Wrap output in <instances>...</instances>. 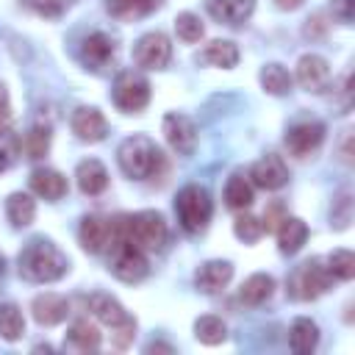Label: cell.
Masks as SVG:
<instances>
[{"label":"cell","mask_w":355,"mask_h":355,"mask_svg":"<svg viewBox=\"0 0 355 355\" xmlns=\"http://www.w3.org/2000/svg\"><path fill=\"white\" fill-rule=\"evenodd\" d=\"M19 275L31 283H53L67 275L69 261L50 239H31L19 252Z\"/></svg>","instance_id":"6da1fadb"},{"label":"cell","mask_w":355,"mask_h":355,"mask_svg":"<svg viewBox=\"0 0 355 355\" xmlns=\"http://www.w3.org/2000/svg\"><path fill=\"white\" fill-rule=\"evenodd\" d=\"M116 161H119V169L133 178V180H144V178H153L161 166H164V153L158 150V144L144 136V133H133L128 136L119 150H116Z\"/></svg>","instance_id":"7a4b0ae2"},{"label":"cell","mask_w":355,"mask_h":355,"mask_svg":"<svg viewBox=\"0 0 355 355\" xmlns=\"http://www.w3.org/2000/svg\"><path fill=\"white\" fill-rule=\"evenodd\" d=\"M89 311L97 322H103L108 330H111V344L116 349H125L130 341H133V333H136V319L111 297V294H92L89 297Z\"/></svg>","instance_id":"3957f363"},{"label":"cell","mask_w":355,"mask_h":355,"mask_svg":"<svg viewBox=\"0 0 355 355\" xmlns=\"http://www.w3.org/2000/svg\"><path fill=\"white\" fill-rule=\"evenodd\" d=\"M122 239L139 247L141 252H158L166 244V222L158 211H139L125 216Z\"/></svg>","instance_id":"277c9868"},{"label":"cell","mask_w":355,"mask_h":355,"mask_svg":"<svg viewBox=\"0 0 355 355\" xmlns=\"http://www.w3.org/2000/svg\"><path fill=\"white\" fill-rule=\"evenodd\" d=\"M175 211H178V222L186 233H202L208 227V219L214 211L208 189L197 186V183L183 186L175 197Z\"/></svg>","instance_id":"5b68a950"},{"label":"cell","mask_w":355,"mask_h":355,"mask_svg":"<svg viewBox=\"0 0 355 355\" xmlns=\"http://www.w3.org/2000/svg\"><path fill=\"white\" fill-rule=\"evenodd\" d=\"M330 283H333V275L327 272L324 261L311 258L294 269L288 288H291V297H297V300H316L330 288Z\"/></svg>","instance_id":"8992f818"},{"label":"cell","mask_w":355,"mask_h":355,"mask_svg":"<svg viewBox=\"0 0 355 355\" xmlns=\"http://www.w3.org/2000/svg\"><path fill=\"white\" fill-rule=\"evenodd\" d=\"M108 269L116 280L122 283H139L147 277L150 266H147V258L139 247H133L130 241L125 239H116L111 241V261H108Z\"/></svg>","instance_id":"52a82bcc"},{"label":"cell","mask_w":355,"mask_h":355,"mask_svg":"<svg viewBox=\"0 0 355 355\" xmlns=\"http://www.w3.org/2000/svg\"><path fill=\"white\" fill-rule=\"evenodd\" d=\"M150 103V83L139 69H122L114 80V105L125 114H139Z\"/></svg>","instance_id":"ba28073f"},{"label":"cell","mask_w":355,"mask_h":355,"mask_svg":"<svg viewBox=\"0 0 355 355\" xmlns=\"http://www.w3.org/2000/svg\"><path fill=\"white\" fill-rule=\"evenodd\" d=\"M169 58H172V44L161 31L144 33L133 44V61L141 69H164L169 64Z\"/></svg>","instance_id":"9c48e42d"},{"label":"cell","mask_w":355,"mask_h":355,"mask_svg":"<svg viewBox=\"0 0 355 355\" xmlns=\"http://www.w3.org/2000/svg\"><path fill=\"white\" fill-rule=\"evenodd\" d=\"M164 136L178 155H191L197 147V125L186 114H166L164 116Z\"/></svg>","instance_id":"30bf717a"},{"label":"cell","mask_w":355,"mask_h":355,"mask_svg":"<svg viewBox=\"0 0 355 355\" xmlns=\"http://www.w3.org/2000/svg\"><path fill=\"white\" fill-rule=\"evenodd\" d=\"M324 139V125L322 122H297L288 128L286 133V150L294 155V158H308L313 150H319Z\"/></svg>","instance_id":"8fae6325"},{"label":"cell","mask_w":355,"mask_h":355,"mask_svg":"<svg viewBox=\"0 0 355 355\" xmlns=\"http://www.w3.org/2000/svg\"><path fill=\"white\" fill-rule=\"evenodd\" d=\"M297 83L305 89V92H313V94H322L327 86H330V64L316 55V53H308L297 61Z\"/></svg>","instance_id":"7c38bea8"},{"label":"cell","mask_w":355,"mask_h":355,"mask_svg":"<svg viewBox=\"0 0 355 355\" xmlns=\"http://www.w3.org/2000/svg\"><path fill=\"white\" fill-rule=\"evenodd\" d=\"M250 178H252V183H255L258 189L275 191V189H283V186L288 183V169H286V164H283L280 155L269 153V155H263L261 161L252 164Z\"/></svg>","instance_id":"4fadbf2b"},{"label":"cell","mask_w":355,"mask_h":355,"mask_svg":"<svg viewBox=\"0 0 355 355\" xmlns=\"http://www.w3.org/2000/svg\"><path fill=\"white\" fill-rule=\"evenodd\" d=\"M72 130H75V136L80 141H92L94 144V141H103L108 136V122L97 108L80 105L72 114Z\"/></svg>","instance_id":"5bb4252c"},{"label":"cell","mask_w":355,"mask_h":355,"mask_svg":"<svg viewBox=\"0 0 355 355\" xmlns=\"http://www.w3.org/2000/svg\"><path fill=\"white\" fill-rule=\"evenodd\" d=\"M114 55H116V44H114V39H111L108 33H103V31H94V33H89V36L80 42V58H83L92 69H103L108 61H114Z\"/></svg>","instance_id":"9a60e30c"},{"label":"cell","mask_w":355,"mask_h":355,"mask_svg":"<svg viewBox=\"0 0 355 355\" xmlns=\"http://www.w3.org/2000/svg\"><path fill=\"white\" fill-rule=\"evenodd\" d=\"M78 239H80V247L92 255L103 252L108 244H111V225L108 219L103 216H83L80 219V227H78Z\"/></svg>","instance_id":"2e32d148"},{"label":"cell","mask_w":355,"mask_h":355,"mask_svg":"<svg viewBox=\"0 0 355 355\" xmlns=\"http://www.w3.org/2000/svg\"><path fill=\"white\" fill-rule=\"evenodd\" d=\"M233 277V263L230 261H205L197 275H194V283L202 294H216L222 291Z\"/></svg>","instance_id":"e0dca14e"},{"label":"cell","mask_w":355,"mask_h":355,"mask_svg":"<svg viewBox=\"0 0 355 355\" xmlns=\"http://www.w3.org/2000/svg\"><path fill=\"white\" fill-rule=\"evenodd\" d=\"M31 311H33V319H36L39 324L53 327V324H58V322H64V319H67V313H69V302H67L61 294L47 291V294L33 297Z\"/></svg>","instance_id":"ac0fdd59"},{"label":"cell","mask_w":355,"mask_h":355,"mask_svg":"<svg viewBox=\"0 0 355 355\" xmlns=\"http://www.w3.org/2000/svg\"><path fill=\"white\" fill-rule=\"evenodd\" d=\"M208 6V14L216 19V22H225V25H241L250 19L252 8H255V0H205Z\"/></svg>","instance_id":"d6986e66"},{"label":"cell","mask_w":355,"mask_h":355,"mask_svg":"<svg viewBox=\"0 0 355 355\" xmlns=\"http://www.w3.org/2000/svg\"><path fill=\"white\" fill-rule=\"evenodd\" d=\"M277 233V247L283 255H294L302 250V244L308 241V225L300 216H283L280 225L275 227Z\"/></svg>","instance_id":"ffe728a7"},{"label":"cell","mask_w":355,"mask_h":355,"mask_svg":"<svg viewBox=\"0 0 355 355\" xmlns=\"http://www.w3.org/2000/svg\"><path fill=\"white\" fill-rule=\"evenodd\" d=\"M75 178H78V189H80L83 194H89V197L103 194L105 186H108V169H105L97 158L80 161L78 169H75Z\"/></svg>","instance_id":"44dd1931"},{"label":"cell","mask_w":355,"mask_h":355,"mask_svg":"<svg viewBox=\"0 0 355 355\" xmlns=\"http://www.w3.org/2000/svg\"><path fill=\"white\" fill-rule=\"evenodd\" d=\"M31 189H33V194L55 202V200H61L67 194V178L61 172H55V169H47V166L44 169H33L31 172Z\"/></svg>","instance_id":"7402d4cb"},{"label":"cell","mask_w":355,"mask_h":355,"mask_svg":"<svg viewBox=\"0 0 355 355\" xmlns=\"http://www.w3.org/2000/svg\"><path fill=\"white\" fill-rule=\"evenodd\" d=\"M288 344L297 355H311L319 344V327L313 319L308 316H300L291 322V330H288Z\"/></svg>","instance_id":"603a6c76"},{"label":"cell","mask_w":355,"mask_h":355,"mask_svg":"<svg viewBox=\"0 0 355 355\" xmlns=\"http://www.w3.org/2000/svg\"><path fill=\"white\" fill-rule=\"evenodd\" d=\"M272 291H275V280H272V275L255 272V275H250V277L241 283L239 297H241L244 305H263V302L272 297Z\"/></svg>","instance_id":"cb8c5ba5"},{"label":"cell","mask_w":355,"mask_h":355,"mask_svg":"<svg viewBox=\"0 0 355 355\" xmlns=\"http://www.w3.org/2000/svg\"><path fill=\"white\" fill-rule=\"evenodd\" d=\"M200 61L202 64H211V67H222V69H230L239 64V47L227 39H214L202 53H200Z\"/></svg>","instance_id":"d4e9b609"},{"label":"cell","mask_w":355,"mask_h":355,"mask_svg":"<svg viewBox=\"0 0 355 355\" xmlns=\"http://www.w3.org/2000/svg\"><path fill=\"white\" fill-rule=\"evenodd\" d=\"M105 8L111 17H116L122 22H133V19H141L150 11H155L158 0H105Z\"/></svg>","instance_id":"484cf974"},{"label":"cell","mask_w":355,"mask_h":355,"mask_svg":"<svg viewBox=\"0 0 355 355\" xmlns=\"http://www.w3.org/2000/svg\"><path fill=\"white\" fill-rule=\"evenodd\" d=\"M6 214L11 219L14 227H28L36 216V202L31 194H22V191H14L8 200H6Z\"/></svg>","instance_id":"4316f807"},{"label":"cell","mask_w":355,"mask_h":355,"mask_svg":"<svg viewBox=\"0 0 355 355\" xmlns=\"http://www.w3.org/2000/svg\"><path fill=\"white\" fill-rule=\"evenodd\" d=\"M261 86H263V92H269V94H275V97H283V94H288L291 92V75L286 72V67L283 64H266L263 69H261Z\"/></svg>","instance_id":"83f0119b"},{"label":"cell","mask_w":355,"mask_h":355,"mask_svg":"<svg viewBox=\"0 0 355 355\" xmlns=\"http://www.w3.org/2000/svg\"><path fill=\"white\" fill-rule=\"evenodd\" d=\"M252 200H255L252 197V183L247 178H241V175H233L227 180V186H225V202H227V208L244 211V208L252 205Z\"/></svg>","instance_id":"f1b7e54d"},{"label":"cell","mask_w":355,"mask_h":355,"mask_svg":"<svg viewBox=\"0 0 355 355\" xmlns=\"http://www.w3.org/2000/svg\"><path fill=\"white\" fill-rule=\"evenodd\" d=\"M194 338L200 344H205V347H216V344H222L227 338V327H225V322L219 316H200L194 322Z\"/></svg>","instance_id":"f546056e"},{"label":"cell","mask_w":355,"mask_h":355,"mask_svg":"<svg viewBox=\"0 0 355 355\" xmlns=\"http://www.w3.org/2000/svg\"><path fill=\"white\" fill-rule=\"evenodd\" d=\"M67 341H69V347H75L80 352H89V349H97L100 347V333H97L94 324H89V319H78L69 327Z\"/></svg>","instance_id":"4dcf8cb0"},{"label":"cell","mask_w":355,"mask_h":355,"mask_svg":"<svg viewBox=\"0 0 355 355\" xmlns=\"http://www.w3.org/2000/svg\"><path fill=\"white\" fill-rule=\"evenodd\" d=\"M22 333H25L22 311H19L14 302H3V305H0V336H3L6 341H17Z\"/></svg>","instance_id":"1f68e13d"},{"label":"cell","mask_w":355,"mask_h":355,"mask_svg":"<svg viewBox=\"0 0 355 355\" xmlns=\"http://www.w3.org/2000/svg\"><path fill=\"white\" fill-rule=\"evenodd\" d=\"M19 144H22V150L28 153V158H33V161L44 158L47 150H50V128H42V125L31 128V130L25 133V141H19Z\"/></svg>","instance_id":"d6a6232c"},{"label":"cell","mask_w":355,"mask_h":355,"mask_svg":"<svg viewBox=\"0 0 355 355\" xmlns=\"http://www.w3.org/2000/svg\"><path fill=\"white\" fill-rule=\"evenodd\" d=\"M324 263H327V272L338 280H352L355 277V255L349 250H333Z\"/></svg>","instance_id":"836d02e7"},{"label":"cell","mask_w":355,"mask_h":355,"mask_svg":"<svg viewBox=\"0 0 355 355\" xmlns=\"http://www.w3.org/2000/svg\"><path fill=\"white\" fill-rule=\"evenodd\" d=\"M233 233H236L244 244H255V241L263 236V222H261L258 216H252V214H241V216H236V222H233Z\"/></svg>","instance_id":"e575fe53"},{"label":"cell","mask_w":355,"mask_h":355,"mask_svg":"<svg viewBox=\"0 0 355 355\" xmlns=\"http://www.w3.org/2000/svg\"><path fill=\"white\" fill-rule=\"evenodd\" d=\"M175 31H178V36H180L183 42H200V39H202V33H205V28H202L200 17H197V14H191V11L178 14V19H175Z\"/></svg>","instance_id":"d590c367"},{"label":"cell","mask_w":355,"mask_h":355,"mask_svg":"<svg viewBox=\"0 0 355 355\" xmlns=\"http://www.w3.org/2000/svg\"><path fill=\"white\" fill-rule=\"evenodd\" d=\"M330 222H333V227H336V230H347V227H349V222H352V197H349V191H347V189L333 200Z\"/></svg>","instance_id":"8d00e7d4"},{"label":"cell","mask_w":355,"mask_h":355,"mask_svg":"<svg viewBox=\"0 0 355 355\" xmlns=\"http://www.w3.org/2000/svg\"><path fill=\"white\" fill-rule=\"evenodd\" d=\"M72 3H75V0H25V6H28L31 11H36L39 17H44V19H58V17H64V14L72 8Z\"/></svg>","instance_id":"74e56055"},{"label":"cell","mask_w":355,"mask_h":355,"mask_svg":"<svg viewBox=\"0 0 355 355\" xmlns=\"http://www.w3.org/2000/svg\"><path fill=\"white\" fill-rule=\"evenodd\" d=\"M19 136L11 130H0V172H6L8 166L17 164L19 158Z\"/></svg>","instance_id":"f35d334b"},{"label":"cell","mask_w":355,"mask_h":355,"mask_svg":"<svg viewBox=\"0 0 355 355\" xmlns=\"http://www.w3.org/2000/svg\"><path fill=\"white\" fill-rule=\"evenodd\" d=\"M280 219H283V205L280 202H272L266 208V214H263V230H275L280 225Z\"/></svg>","instance_id":"ab89813d"},{"label":"cell","mask_w":355,"mask_h":355,"mask_svg":"<svg viewBox=\"0 0 355 355\" xmlns=\"http://www.w3.org/2000/svg\"><path fill=\"white\" fill-rule=\"evenodd\" d=\"M302 33H305V39H319V36L324 33V22H322V17H319V14H316V17H311V19L305 22Z\"/></svg>","instance_id":"60d3db41"},{"label":"cell","mask_w":355,"mask_h":355,"mask_svg":"<svg viewBox=\"0 0 355 355\" xmlns=\"http://www.w3.org/2000/svg\"><path fill=\"white\" fill-rule=\"evenodd\" d=\"M352 3L355 0H333V14L341 22H352Z\"/></svg>","instance_id":"b9f144b4"},{"label":"cell","mask_w":355,"mask_h":355,"mask_svg":"<svg viewBox=\"0 0 355 355\" xmlns=\"http://www.w3.org/2000/svg\"><path fill=\"white\" fill-rule=\"evenodd\" d=\"M8 108H11V105H8V89L0 83V122L8 119Z\"/></svg>","instance_id":"7bdbcfd3"},{"label":"cell","mask_w":355,"mask_h":355,"mask_svg":"<svg viewBox=\"0 0 355 355\" xmlns=\"http://www.w3.org/2000/svg\"><path fill=\"white\" fill-rule=\"evenodd\" d=\"M341 158H344V164H349V161H352V150H349V130L344 133V141H341Z\"/></svg>","instance_id":"ee69618b"},{"label":"cell","mask_w":355,"mask_h":355,"mask_svg":"<svg viewBox=\"0 0 355 355\" xmlns=\"http://www.w3.org/2000/svg\"><path fill=\"white\" fill-rule=\"evenodd\" d=\"M275 6H277V8H283V11H294V8H300V6H302V0H275Z\"/></svg>","instance_id":"f6af8a7d"},{"label":"cell","mask_w":355,"mask_h":355,"mask_svg":"<svg viewBox=\"0 0 355 355\" xmlns=\"http://www.w3.org/2000/svg\"><path fill=\"white\" fill-rule=\"evenodd\" d=\"M147 352H172V347L161 344V341H153V344H147Z\"/></svg>","instance_id":"bcb514c9"}]
</instances>
